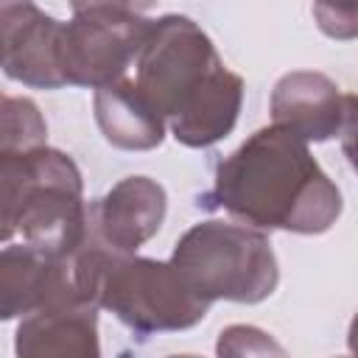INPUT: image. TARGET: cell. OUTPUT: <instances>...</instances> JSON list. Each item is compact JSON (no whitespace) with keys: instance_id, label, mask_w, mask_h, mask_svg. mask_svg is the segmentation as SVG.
<instances>
[{"instance_id":"1","label":"cell","mask_w":358,"mask_h":358,"mask_svg":"<svg viewBox=\"0 0 358 358\" xmlns=\"http://www.w3.org/2000/svg\"><path fill=\"white\" fill-rule=\"evenodd\" d=\"M207 201L243 224L296 235L327 232L341 215V190L308 140L277 123L252 131L218 162Z\"/></svg>"},{"instance_id":"2","label":"cell","mask_w":358,"mask_h":358,"mask_svg":"<svg viewBox=\"0 0 358 358\" xmlns=\"http://www.w3.org/2000/svg\"><path fill=\"white\" fill-rule=\"evenodd\" d=\"M134 67L137 84L182 145L207 148L235 129L243 78L221 62L213 39L190 17L154 20Z\"/></svg>"},{"instance_id":"3","label":"cell","mask_w":358,"mask_h":358,"mask_svg":"<svg viewBox=\"0 0 358 358\" xmlns=\"http://www.w3.org/2000/svg\"><path fill=\"white\" fill-rule=\"evenodd\" d=\"M70 263L78 291L143 336L190 330L213 305L182 280L171 260L120 255L90 224Z\"/></svg>"},{"instance_id":"4","label":"cell","mask_w":358,"mask_h":358,"mask_svg":"<svg viewBox=\"0 0 358 358\" xmlns=\"http://www.w3.org/2000/svg\"><path fill=\"white\" fill-rule=\"evenodd\" d=\"M3 241L20 238L42 252L70 257L87 229V201L78 165L59 148L0 154Z\"/></svg>"},{"instance_id":"5","label":"cell","mask_w":358,"mask_h":358,"mask_svg":"<svg viewBox=\"0 0 358 358\" xmlns=\"http://www.w3.org/2000/svg\"><path fill=\"white\" fill-rule=\"evenodd\" d=\"M173 268L207 302H263L277 291L280 266L268 235L243 221L193 224L173 246Z\"/></svg>"},{"instance_id":"6","label":"cell","mask_w":358,"mask_h":358,"mask_svg":"<svg viewBox=\"0 0 358 358\" xmlns=\"http://www.w3.org/2000/svg\"><path fill=\"white\" fill-rule=\"evenodd\" d=\"M154 20L117 8L73 11L62 28L59 64L67 87L98 90L126 76L137 62Z\"/></svg>"},{"instance_id":"7","label":"cell","mask_w":358,"mask_h":358,"mask_svg":"<svg viewBox=\"0 0 358 358\" xmlns=\"http://www.w3.org/2000/svg\"><path fill=\"white\" fill-rule=\"evenodd\" d=\"M64 22L34 0H0V64L11 81L36 90L67 87L59 64Z\"/></svg>"},{"instance_id":"8","label":"cell","mask_w":358,"mask_h":358,"mask_svg":"<svg viewBox=\"0 0 358 358\" xmlns=\"http://www.w3.org/2000/svg\"><path fill=\"white\" fill-rule=\"evenodd\" d=\"M168 213L165 187L151 176H126L101 199L90 201L87 224L92 232L120 255H134L151 241Z\"/></svg>"},{"instance_id":"9","label":"cell","mask_w":358,"mask_h":358,"mask_svg":"<svg viewBox=\"0 0 358 358\" xmlns=\"http://www.w3.org/2000/svg\"><path fill=\"white\" fill-rule=\"evenodd\" d=\"M84 296L76 285L70 257L42 252L31 243H6L0 255V316H28L45 305ZM92 302V299H90Z\"/></svg>"},{"instance_id":"10","label":"cell","mask_w":358,"mask_h":358,"mask_svg":"<svg viewBox=\"0 0 358 358\" xmlns=\"http://www.w3.org/2000/svg\"><path fill=\"white\" fill-rule=\"evenodd\" d=\"M14 350L20 358H98V305L73 296L22 316Z\"/></svg>"},{"instance_id":"11","label":"cell","mask_w":358,"mask_h":358,"mask_svg":"<svg viewBox=\"0 0 358 358\" xmlns=\"http://www.w3.org/2000/svg\"><path fill=\"white\" fill-rule=\"evenodd\" d=\"M271 123L308 143H324L341 131L344 92L319 70H291L271 90Z\"/></svg>"},{"instance_id":"12","label":"cell","mask_w":358,"mask_h":358,"mask_svg":"<svg viewBox=\"0 0 358 358\" xmlns=\"http://www.w3.org/2000/svg\"><path fill=\"white\" fill-rule=\"evenodd\" d=\"M95 123L103 140L123 151H151L165 140V117L137 78H117L95 90Z\"/></svg>"},{"instance_id":"13","label":"cell","mask_w":358,"mask_h":358,"mask_svg":"<svg viewBox=\"0 0 358 358\" xmlns=\"http://www.w3.org/2000/svg\"><path fill=\"white\" fill-rule=\"evenodd\" d=\"M48 123L39 106L22 95H3L0 101V154H17L45 145Z\"/></svg>"},{"instance_id":"14","label":"cell","mask_w":358,"mask_h":358,"mask_svg":"<svg viewBox=\"0 0 358 358\" xmlns=\"http://www.w3.org/2000/svg\"><path fill=\"white\" fill-rule=\"evenodd\" d=\"M313 17L330 39H358V0H313Z\"/></svg>"},{"instance_id":"15","label":"cell","mask_w":358,"mask_h":358,"mask_svg":"<svg viewBox=\"0 0 358 358\" xmlns=\"http://www.w3.org/2000/svg\"><path fill=\"white\" fill-rule=\"evenodd\" d=\"M215 352L218 355H282L285 350L268 333L252 324H232L221 330Z\"/></svg>"},{"instance_id":"16","label":"cell","mask_w":358,"mask_h":358,"mask_svg":"<svg viewBox=\"0 0 358 358\" xmlns=\"http://www.w3.org/2000/svg\"><path fill=\"white\" fill-rule=\"evenodd\" d=\"M338 137H341V151L347 162L358 173V95L355 92H344V120H341Z\"/></svg>"},{"instance_id":"17","label":"cell","mask_w":358,"mask_h":358,"mask_svg":"<svg viewBox=\"0 0 358 358\" xmlns=\"http://www.w3.org/2000/svg\"><path fill=\"white\" fill-rule=\"evenodd\" d=\"M73 11H87V8H117V11H134L143 14L148 11L157 0H67Z\"/></svg>"},{"instance_id":"18","label":"cell","mask_w":358,"mask_h":358,"mask_svg":"<svg viewBox=\"0 0 358 358\" xmlns=\"http://www.w3.org/2000/svg\"><path fill=\"white\" fill-rule=\"evenodd\" d=\"M347 347H350V352L358 355V313H355L352 322H350V330H347Z\"/></svg>"}]
</instances>
